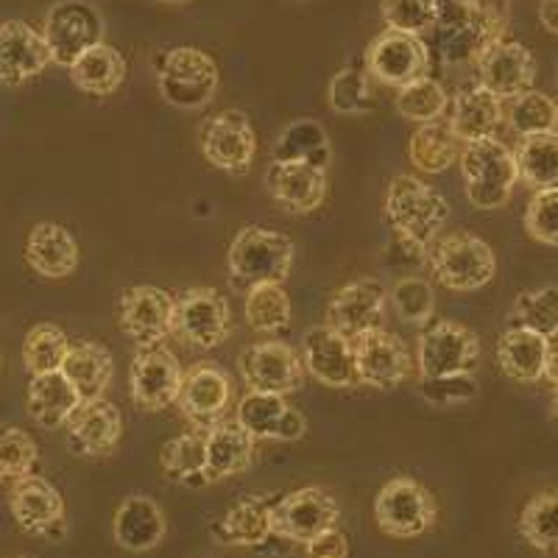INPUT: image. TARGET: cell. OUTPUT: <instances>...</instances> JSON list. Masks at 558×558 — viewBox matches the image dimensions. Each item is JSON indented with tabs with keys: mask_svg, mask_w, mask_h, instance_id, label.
Listing matches in <instances>:
<instances>
[{
	"mask_svg": "<svg viewBox=\"0 0 558 558\" xmlns=\"http://www.w3.org/2000/svg\"><path fill=\"white\" fill-rule=\"evenodd\" d=\"M430 57L441 64H477L506 34L508 0H436Z\"/></svg>",
	"mask_w": 558,
	"mask_h": 558,
	"instance_id": "cell-1",
	"label": "cell"
},
{
	"mask_svg": "<svg viewBox=\"0 0 558 558\" xmlns=\"http://www.w3.org/2000/svg\"><path fill=\"white\" fill-rule=\"evenodd\" d=\"M386 221L393 238L430 252L445 223L450 221V202L436 187L411 173L393 177L386 191Z\"/></svg>",
	"mask_w": 558,
	"mask_h": 558,
	"instance_id": "cell-2",
	"label": "cell"
},
{
	"mask_svg": "<svg viewBox=\"0 0 558 558\" xmlns=\"http://www.w3.org/2000/svg\"><path fill=\"white\" fill-rule=\"evenodd\" d=\"M296 246L288 235L266 227H243L227 252L232 286L248 291L263 282H286L293 268Z\"/></svg>",
	"mask_w": 558,
	"mask_h": 558,
	"instance_id": "cell-3",
	"label": "cell"
},
{
	"mask_svg": "<svg viewBox=\"0 0 558 558\" xmlns=\"http://www.w3.org/2000/svg\"><path fill=\"white\" fill-rule=\"evenodd\" d=\"M458 162H461L463 191H466L472 207L483 209V213L506 207L520 182L517 157L506 143H500L497 137L466 143Z\"/></svg>",
	"mask_w": 558,
	"mask_h": 558,
	"instance_id": "cell-4",
	"label": "cell"
},
{
	"mask_svg": "<svg viewBox=\"0 0 558 558\" xmlns=\"http://www.w3.org/2000/svg\"><path fill=\"white\" fill-rule=\"evenodd\" d=\"M427 263L438 286L456 293L481 291L497 274V257L492 246L463 229L438 238L427 252Z\"/></svg>",
	"mask_w": 558,
	"mask_h": 558,
	"instance_id": "cell-5",
	"label": "cell"
},
{
	"mask_svg": "<svg viewBox=\"0 0 558 558\" xmlns=\"http://www.w3.org/2000/svg\"><path fill=\"white\" fill-rule=\"evenodd\" d=\"M157 78L159 96L171 107L193 112V109H204L216 98L221 70H218L216 59L202 48L179 45V48L162 53L157 64Z\"/></svg>",
	"mask_w": 558,
	"mask_h": 558,
	"instance_id": "cell-6",
	"label": "cell"
},
{
	"mask_svg": "<svg viewBox=\"0 0 558 558\" xmlns=\"http://www.w3.org/2000/svg\"><path fill=\"white\" fill-rule=\"evenodd\" d=\"M341 502L324 486H305L279 497L271 506V533L274 539L307 545L318 533L338 525Z\"/></svg>",
	"mask_w": 558,
	"mask_h": 558,
	"instance_id": "cell-7",
	"label": "cell"
},
{
	"mask_svg": "<svg viewBox=\"0 0 558 558\" xmlns=\"http://www.w3.org/2000/svg\"><path fill=\"white\" fill-rule=\"evenodd\" d=\"M436 497L413 477H391L375 497V520L391 539H416L436 525Z\"/></svg>",
	"mask_w": 558,
	"mask_h": 558,
	"instance_id": "cell-8",
	"label": "cell"
},
{
	"mask_svg": "<svg viewBox=\"0 0 558 558\" xmlns=\"http://www.w3.org/2000/svg\"><path fill=\"white\" fill-rule=\"evenodd\" d=\"M43 39L53 62L70 70L89 48L104 43V17L87 0H59L45 14Z\"/></svg>",
	"mask_w": 558,
	"mask_h": 558,
	"instance_id": "cell-9",
	"label": "cell"
},
{
	"mask_svg": "<svg viewBox=\"0 0 558 558\" xmlns=\"http://www.w3.org/2000/svg\"><path fill=\"white\" fill-rule=\"evenodd\" d=\"M363 62H366L368 76L397 89L408 87L418 78H427L433 70L427 39L418 34L391 32V28H386L368 43Z\"/></svg>",
	"mask_w": 558,
	"mask_h": 558,
	"instance_id": "cell-10",
	"label": "cell"
},
{
	"mask_svg": "<svg viewBox=\"0 0 558 558\" xmlns=\"http://www.w3.org/2000/svg\"><path fill=\"white\" fill-rule=\"evenodd\" d=\"M232 332V307L221 291L209 286L187 288L177 296L173 336L193 349H216Z\"/></svg>",
	"mask_w": 558,
	"mask_h": 558,
	"instance_id": "cell-11",
	"label": "cell"
},
{
	"mask_svg": "<svg viewBox=\"0 0 558 558\" xmlns=\"http://www.w3.org/2000/svg\"><path fill=\"white\" fill-rule=\"evenodd\" d=\"M481 357V338L458 322L427 324L416 347L418 377H450L472 372Z\"/></svg>",
	"mask_w": 558,
	"mask_h": 558,
	"instance_id": "cell-12",
	"label": "cell"
},
{
	"mask_svg": "<svg viewBox=\"0 0 558 558\" xmlns=\"http://www.w3.org/2000/svg\"><path fill=\"white\" fill-rule=\"evenodd\" d=\"M204 159L209 166L218 168L232 177L248 173L257 154V134H254L248 114L241 109H221L202 126L198 134Z\"/></svg>",
	"mask_w": 558,
	"mask_h": 558,
	"instance_id": "cell-13",
	"label": "cell"
},
{
	"mask_svg": "<svg viewBox=\"0 0 558 558\" xmlns=\"http://www.w3.org/2000/svg\"><path fill=\"white\" fill-rule=\"evenodd\" d=\"M238 368L248 391L288 397L305 386V361L286 341L252 343L238 357Z\"/></svg>",
	"mask_w": 558,
	"mask_h": 558,
	"instance_id": "cell-14",
	"label": "cell"
},
{
	"mask_svg": "<svg viewBox=\"0 0 558 558\" xmlns=\"http://www.w3.org/2000/svg\"><path fill=\"white\" fill-rule=\"evenodd\" d=\"M184 368L168 347H146L134 355L129 368V393L140 411H166L177 405L182 391Z\"/></svg>",
	"mask_w": 558,
	"mask_h": 558,
	"instance_id": "cell-15",
	"label": "cell"
},
{
	"mask_svg": "<svg viewBox=\"0 0 558 558\" xmlns=\"http://www.w3.org/2000/svg\"><path fill=\"white\" fill-rule=\"evenodd\" d=\"M352 343H355L361 386L375 388V391H393V388L411 380L416 361H413L408 343L397 332L380 327V330L355 338Z\"/></svg>",
	"mask_w": 558,
	"mask_h": 558,
	"instance_id": "cell-16",
	"label": "cell"
},
{
	"mask_svg": "<svg viewBox=\"0 0 558 558\" xmlns=\"http://www.w3.org/2000/svg\"><path fill=\"white\" fill-rule=\"evenodd\" d=\"M173 311L177 296L157 286H134L121 293L118 324L140 349L159 347L173 336Z\"/></svg>",
	"mask_w": 558,
	"mask_h": 558,
	"instance_id": "cell-17",
	"label": "cell"
},
{
	"mask_svg": "<svg viewBox=\"0 0 558 558\" xmlns=\"http://www.w3.org/2000/svg\"><path fill=\"white\" fill-rule=\"evenodd\" d=\"M182 416L198 430H209L223 422L232 405V377L218 363L198 361L184 368L182 391L177 400Z\"/></svg>",
	"mask_w": 558,
	"mask_h": 558,
	"instance_id": "cell-18",
	"label": "cell"
},
{
	"mask_svg": "<svg viewBox=\"0 0 558 558\" xmlns=\"http://www.w3.org/2000/svg\"><path fill=\"white\" fill-rule=\"evenodd\" d=\"M388 307V288L375 277H361L332 293L327 305V324L347 338H361L380 330Z\"/></svg>",
	"mask_w": 558,
	"mask_h": 558,
	"instance_id": "cell-19",
	"label": "cell"
},
{
	"mask_svg": "<svg viewBox=\"0 0 558 558\" xmlns=\"http://www.w3.org/2000/svg\"><path fill=\"white\" fill-rule=\"evenodd\" d=\"M302 361H305L307 375L316 377L322 386H361V380H357L355 343H352V338L332 330L330 324H322V327H313V330L305 332V338H302Z\"/></svg>",
	"mask_w": 558,
	"mask_h": 558,
	"instance_id": "cell-20",
	"label": "cell"
},
{
	"mask_svg": "<svg viewBox=\"0 0 558 558\" xmlns=\"http://www.w3.org/2000/svg\"><path fill=\"white\" fill-rule=\"evenodd\" d=\"M9 508L23 533L57 539L64 533V497L51 481L39 475L20 477L9 492Z\"/></svg>",
	"mask_w": 558,
	"mask_h": 558,
	"instance_id": "cell-21",
	"label": "cell"
},
{
	"mask_svg": "<svg viewBox=\"0 0 558 558\" xmlns=\"http://www.w3.org/2000/svg\"><path fill=\"white\" fill-rule=\"evenodd\" d=\"M477 84L486 87L488 93H495L500 101H511V98L522 96L527 89H533L536 82V59H533L531 48L514 39H497L475 64Z\"/></svg>",
	"mask_w": 558,
	"mask_h": 558,
	"instance_id": "cell-22",
	"label": "cell"
},
{
	"mask_svg": "<svg viewBox=\"0 0 558 558\" xmlns=\"http://www.w3.org/2000/svg\"><path fill=\"white\" fill-rule=\"evenodd\" d=\"M123 436V416L109 400L82 402L68 422V450L76 458H109Z\"/></svg>",
	"mask_w": 558,
	"mask_h": 558,
	"instance_id": "cell-23",
	"label": "cell"
},
{
	"mask_svg": "<svg viewBox=\"0 0 558 558\" xmlns=\"http://www.w3.org/2000/svg\"><path fill=\"white\" fill-rule=\"evenodd\" d=\"M51 62L53 59L43 32L23 20L0 23V84L20 87V84L37 78Z\"/></svg>",
	"mask_w": 558,
	"mask_h": 558,
	"instance_id": "cell-24",
	"label": "cell"
},
{
	"mask_svg": "<svg viewBox=\"0 0 558 558\" xmlns=\"http://www.w3.org/2000/svg\"><path fill=\"white\" fill-rule=\"evenodd\" d=\"M235 422L263 441H299L307 433V418L279 393L248 391L238 402Z\"/></svg>",
	"mask_w": 558,
	"mask_h": 558,
	"instance_id": "cell-25",
	"label": "cell"
},
{
	"mask_svg": "<svg viewBox=\"0 0 558 558\" xmlns=\"http://www.w3.org/2000/svg\"><path fill=\"white\" fill-rule=\"evenodd\" d=\"M268 193L291 216H311L327 198V171L307 162H271Z\"/></svg>",
	"mask_w": 558,
	"mask_h": 558,
	"instance_id": "cell-26",
	"label": "cell"
},
{
	"mask_svg": "<svg viewBox=\"0 0 558 558\" xmlns=\"http://www.w3.org/2000/svg\"><path fill=\"white\" fill-rule=\"evenodd\" d=\"M502 121H506V104L477 82L463 84L452 96L447 123L463 146L475 143V140L497 137Z\"/></svg>",
	"mask_w": 558,
	"mask_h": 558,
	"instance_id": "cell-27",
	"label": "cell"
},
{
	"mask_svg": "<svg viewBox=\"0 0 558 558\" xmlns=\"http://www.w3.org/2000/svg\"><path fill=\"white\" fill-rule=\"evenodd\" d=\"M168 533L166 511L148 495H129L112 517V536L126 553H151Z\"/></svg>",
	"mask_w": 558,
	"mask_h": 558,
	"instance_id": "cell-28",
	"label": "cell"
},
{
	"mask_svg": "<svg viewBox=\"0 0 558 558\" xmlns=\"http://www.w3.org/2000/svg\"><path fill=\"white\" fill-rule=\"evenodd\" d=\"M78 241L68 227L43 221L28 232L26 263L43 279H68L78 268Z\"/></svg>",
	"mask_w": 558,
	"mask_h": 558,
	"instance_id": "cell-29",
	"label": "cell"
},
{
	"mask_svg": "<svg viewBox=\"0 0 558 558\" xmlns=\"http://www.w3.org/2000/svg\"><path fill=\"white\" fill-rule=\"evenodd\" d=\"M550 352L553 341L520 324H511L497 341V366L508 380L539 383L545 380Z\"/></svg>",
	"mask_w": 558,
	"mask_h": 558,
	"instance_id": "cell-30",
	"label": "cell"
},
{
	"mask_svg": "<svg viewBox=\"0 0 558 558\" xmlns=\"http://www.w3.org/2000/svg\"><path fill=\"white\" fill-rule=\"evenodd\" d=\"M82 402V393L62 372H48V375H37L28 380L26 411L34 418V425H39L43 430L68 427Z\"/></svg>",
	"mask_w": 558,
	"mask_h": 558,
	"instance_id": "cell-31",
	"label": "cell"
},
{
	"mask_svg": "<svg viewBox=\"0 0 558 558\" xmlns=\"http://www.w3.org/2000/svg\"><path fill=\"white\" fill-rule=\"evenodd\" d=\"M257 438L238 422H218L207 430V475L209 481H227L252 470L257 456Z\"/></svg>",
	"mask_w": 558,
	"mask_h": 558,
	"instance_id": "cell-32",
	"label": "cell"
},
{
	"mask_svg": "<svg viewBox=\"0 0 558 558\" xmlns=\"http://www.w3.org/2000/svg\"><path fill=\"white\" fill-rule=\"evenodd\" d=\"M271 506L268 495L243 497L221 520L213 522V536L229 547H263L274 536Z\"/></svg>",
	"mask_w": 558,
	"mask_h": 558,
	"instance_id": "cell-33",
	"label": "cell"
},
{
	"mask_svg": "<svg viewBox=\"0 0 558 558\" xmlns=\"http://www.w3.org/2000/svg\"><path fill=\"white\" fill-rule=\"evenodd\" d=\"M59 372L76 386L84 402L101 400L114 375L112 352L98 341L70 343V352Z\"/></svg>",
	"mask_w": 558,
	"mask_h": 558,
	"instance_id": "cell-34",
	"label": "cell"
},
{
	"mask_svg": "<svg viewBox=\"0 0 558 558\" xmlns=\"http://www.w3.org/2000/svg\"><path fill=\"white\" fill-rule=\"evenodd\" d=\"M159 470L171 483L187 488H204L213 483L207 475V430L193 427L166 441L159 450Z\"/></svg>",
	"mask_w": 558,
	"mask_h": 558,
	"instance_id": "cell-35",
	"label": "cell"
},
{
	"mask_svg": "<svg viewBox=\"0 0 558 558\" xmlns=\"http://www.w3.org/2000/svg\"><path fill=\"white\" fill-rule=\"evenodd\" d=\"M70 82L76 84L82 93H87V96H112L126 82V59L112 45H96L82 59L73 62V68H70Z\"/></svg>",
	"mask_w": 558,
	"mask_h": 558,
	"instance_id": "cell-36",
	"label": "cell"
},
{
	"mask_svg": "<svg viewBox=\"0 0 558 558\" xmlns=\"http://www.w3.org/2000/svg\"><path fill=\"white\" fill-rule=\"evenodd\" d=\"M330 159V137H327L322 123L311 121V118L288 123V126L279 132L277 143H274L271 148V162H307V166H316L327 171Z\"/></svg>",
	"mask_w": 558,
	"mask_h": 558,
	"instance_id": "cell-37",
	"label": "cell"
},
{
	"mask_svg": "<svg viewBox=\"0 0 558 558\" xmlns=\"http://www.w3.org/2000/svg\"><path fill=\"white\" fill-rule=\"evenodd\" d=\"M461 146L447 121L422 123L408 140V159L422 173H445L461 159Z\"/></svg>",
	"mask_w": 558,
	"mask_h": 558,
	"instance_id": "cell-38",
	"label": "cell"
},
{
	"mask_svg": "<svg viewBox=\"0 0 558 558\" xmlns=\"http://www.w3.org/2000/svg\"><path fill=\"white\" fill-rule=\"evenodd\" d=\"M514 157L520 182L533 193L558 191V132L520 140Z\"/></svg>",
	"mask_w": 558,
	"mask_h": 558,
	"instance_id": "cell-39",
	"label": "cell"
},
{
	"mask_svg": "<svg viewBox=\"0 0 558 558\" xmlns=\"http://www.w3.org/2000/svg\"><path fill=\"white\" fill-rule=\"evenodd\" d=\"M243 313H246L248 330L274 336V332L288 330L293 318V305L282 282H263V286H254L246 291Z\"/></svg>",
	"mask_w": 558,
	"mask_h": 558,
	"instance_id": "cell-40",
	"label": "cell"
},
{
	"mask_svg": "<svg viewBox=\"0 0 558 558\" xmlns=\"http://www.w3.org/2000/svg\"><path fill=\"white\" fill-rule=\"evenodd\" d=\"M517 527L533 550L558 556V488L533 495L522 508Z\"/></svg>",
	"mask_w": 558,
	"mask_h": 558,
	"instance_id": "cell-41",
	"label": "cell"
},
{
	"mask_svg": "<svg viewBox=\"0 0 558 558\" xmlns=\"http://www.w3.org/2000/svg\"><path fill=\"white\" fill-rule=\"evenodd\" d=\"M506 123L520 140L558 132V101L539 89H527L506 104Z\"/></svg>",
	"mask_w": 558,
	"mask_h": 558,
	"instance_id": "cell-42",
	"label": "cell"
},
{
	"mask_svg": "<svg viewBox=\"0 0 558 558\" xmlns=\"http://www.w3.org/2000/svg\"><path fill=\"white\" fill-rule=\"evenodd\" d=\"M70 352V338L62 327L51 322L34 324L26 332L23 341V363H26L28 375H48V372H59Z\"/></svg>",
	"mask_w": 558,
	"mask_h": 558,
	"instance_id": "cell-43",
	"label": "cell"
},
{
	"mask_svg": "<svg viewBox=\"0 0 558 558\" xmlns=\"http://www.w3.org/2000/svg\"><path fill=\"white\" fill-rule=\"evenodd\" d=\"M452 98L445 89V84L436 82L433 76L418 78V82L408 84V87L397 89V112L411 123H433L445 121L447 109H450Z\"/></svg>",
	"mask_w": 558,
	"mask_h": 558,
	"instance_id": "cell-44",
	"label": "cell"
},
{
	"mask_svg": "<svg viewBox=\"0 0 558 558\" xmlns=\"http://www.w3.org/2000/svg\"><path fill=\"white\" fill-rule=\"evenodd\" d=\"M388 305L397 311V316L405 324L427 327L433 313H436V291H433V286L427 279L405 274V277L397 279V286L388 291Z\"/></svg>",
	"mask_w": 558,
	"mask_h": 558,
	"instance_id": "cell-45",
	"label": "cell"
},
{
	"mask_svg": "<svg viewBox=\"0 0 558 558\" xmlns=\"http://www.w3.org/2000/svg\"><path fill=\"white\" fill-rule=\"evenodd\" d=\"M514 324L558 341V288L525 291L514 302Z\"/></svg>",
	"mask_w": 558,
	"mask_h": 558,
	"instance_id": "cell-46",
	"label": "cell"
},
{
	"mask_svg": "<svg viewBox=\"0 0 558 558\" xmlns=\"http://www.w3.org/2000/svg\"><path fill=\"white\" fill-rule=\"evenodd\" d=\"M39 447L23 427L0 425V481H20L34 475Z\"/></svg>",
	"mask_w": 558,
	"mask_h": 558,
	"instance_id": "cell-47",
	"label": "cell"
},
{
	"mask_svg": "<svg viewBox=\"0 0 558 558\" xmlns=\"http://www.w3.org/2000/svg\"><path fill=\"white\" fill-rule=\"evenodd\" d=\"M327 101L338 114H363L375 109V96L368 87V73L357 68L338 70L327 87Z\"/></svg>",
	"mask_w": 558,
	"mask_h": 558,
	"instance_id": "cell-48",
	"label": "cell"
},
{
	"mask_svg": "<svg viewBox=\"0 0 558 558\" xmlns=\"http://www.w3.org/2000/svg\"><path fill=\"white\" fill-rule=\"evenodd\" d=\"M380 14L386 28L391 32H405L425 37L436 20V7L433 0H383Z\"/></svg>",
	"mask_w": 558,
	"mask_h": 558,
	"instance_id": "cell-49",
	"label": "cell"
},
{
	"mask_svg": "<svg viewBox=\"0 0 558 558\" xmlns=\"http://www.w3.org/2000/svg\"><path fill=\"white\" fill-rule=\"evenodd\" d=\"M418 393H422V400L438 408L461 405V402H470L477 397V380L472 377V372L450 377H422Z\"/></svg>",
	"mask_w": 558,
	"mask_h": 558,
	"instance_id": "cell-50",
	"label": "cell"
},
{
	"mask_svg": "<svg viewBox=\"0 0 558 558\" xmlns=\"http://www.w3.org/2000/svg\"><path fill=\"white\" fill-rule=\"evenodd\" d=\"M525 232L545 246H558V191L533 193L525 209Z\"/></svg>",
	"mask_w": 558,
	"mask_h": 558,
	"instance_id": "cell-51",
	"label": "cell"
},
{
	"mask_svg": "<svg viewBox=\"0 0 558 558\" xmlns=\"http://www.w3.org/2000/svg\"><path fill=\"white\" fill-rule=\"evenodd\" d=\"M302 558H349V536L338 525L318 533L316 539L302 545Z\"/></svg>",
	"mask_w": 558,
	"mask_h": 558,
	"instance_id": "cell-52",
	"label": "cell"
},
{
	"mask_svg": "<svg viewBox=\"0 0 558 558\" xmlns=\"http://www.w3.org/2000/svg\"><path fill=\"white\" fill-rule=\"evenodd\" d=\"M539 23L547 34L558 37V0H542L539 3Z\"/></svg>",
	"mask_w": 558,
	"mask_h": 558,
	"instance_id": "cell-53",
	"label": "cell"
},
{
	"mask_svg": "<svg viewBox=\"0 0 558 558\" xmlns=\"http://www.w3.org/2000/svg\"><path fill=\"white\" fill-rule=\"evenodd\" d=\"M553 416L558 422V383H553Z\"/></svg>",
	"mask_w": 558,
	"mask_h": 558,
	"instance_id": "cell-54",
	"label": "cell"
},
{
	"mask_svg": "<svg viewBox=\"0 0 558 558\" xmlns=\"http://www.w3.org/2000/svg\"><path fill=\"white\" fill-rule=\"evenodd\" d=\"M159 3H187V0H159Z\"/></svg>",
	"mask_w": 558,
	"mask_h": 558,
	"instance_id": "cell-55",
	"label": "cell"
},
{
	"mask_svg": "<svg viewBox=\"0 0 558 558\" xmlns=\"http://www.w3.org/2000/svg\"><path fill=\"white\" fill-rule=\"evenodd\" d=\"M12 558H32V556H12Z\"/></svg>",
	"mask_w": 558,
	"mask_h": 558,
	"instance_id": "cell-56",
	"label": "cell"
},
{
	"mask_svg": "<svg viewBox=\"0 0 558 558\" xmlns=\"http://www.w3.org/2000/svg\"><path fill=\"white\" fill-rule=\"evenodd\" d=\"M0 366H3V355H0Z\"/></svg>",
	"mask_w": 558,
	"mask_h": 558,
	"instance_id": "cell-57",
	"label": "cell"
},
{
	"mask_svg": "<svg viewBox=\"0 0 558 558\" xmlns=\"http://www.w3.org/2000/svg\"><path fill=\"white\" fill-rule=\"evenodd\" d=\"M556 101H558V98H556Z\"/></svg>",
	"mask_w": 558,
	"mask_h": 558,
	"instance_id": "cell-58",
	"label": "cell"
}]
</instances>
